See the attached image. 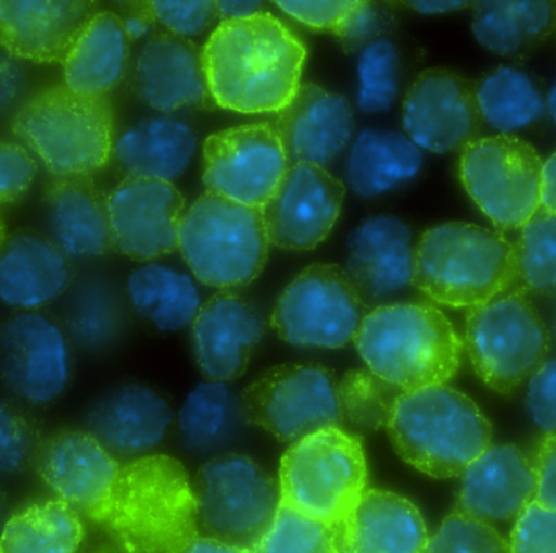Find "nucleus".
Wrapping results in <instances>:
<instances>
[{"instance_id":"nucleus-1","label":"nucleus","mask_w":556,"mask_h":553,"mask_svg":"<svg viewBox=\"0 0 556 553\" xmlns=\"http://www.w3.org/2000/svg\"><path fill=\"white\" fill-rule=\"evenodd\" d=\"M201 52L212 101L233 113H281L303 84L306 45L266 10L222 20Z\"/></svg>"},{"instance_id":"nucleus-2","label":"nucleus","mask_w":556,"mask_h":553,"mask_svg":"<svg viewBox=\"0 0 556 553\" xmlns=\"http://www.w3.org/2000/svg\"><path fill=\"white\" fill-rule=\"evenodd\" d=\"M93 523L121 553H182L201 538L191 480L162 454L121 464Z\"/></svg>"},{"instance_id":"nucleus-3","label":"nucleus","mask_w":556,"mask_h":553,"mask_svg":"<svg viewBox=\"0 0 556 553\" xmlns=\"http://www.w3.org/2000/svg\"><path fill=\"white\" fill-rule=\"evenodd\" d=\"M353 343L369 372L404 392L447 385L459 372L464 350L446 314L424 301L375 307Z\"/></svg>"},{"instance_id":"nucleus-4","label":"nucleus","mask_w":556,"mask_h":553,"mask_svg":"<svg viewBox=\"0 0 556 553\" xmlns=\"http://www.w3.org/2000/svg\"><path fill=\"white\" fill-rule=\"evenodd\" d=\"M518 280L515 244L466 222L428 228L415 244L414 287L434 303L472 310L513 290Z\"/></svg>"},{"instance_id":"nucleus-5","label":"nucleus","mask_w":556,"mask_h":553,"mask_svg":"<svg viewBox=\"0 0 556 553\" xmlns=\"http://www.w3.org/2000/svg\"><path fill=\"white\" fill-rule=\"evenodd\" d=\"M386 430L399 456L434 479L463 476L493 437L479 405L447 385L402 392Z\"/></svg>"},{"instance_id":"nucleus-6","label":"nucleus","mask_w":556,"mask_h":553,"mask_svg":"<svg viewBox=\"0 0 556 553\" xmlns=\"http://www.w3.org/2000/svg\"><path fill=\"white\" fill-rule=\"evenodd\" d=\"M12 130L54 178H91L113 159L116 142L110 100L74 93L65 85L23 101Z\"/></svg>"},{"instance_id":"nucleus-7","label":"nucleus","mask_w":556,"mask_h":553,"mask_svg":"<svg viewBox=\"0 0 556 553\" xmlns=\"http://www.w3.org/2000/svg\"><path fill=\"white\" fill-rule=\"evenodd\" d=\"M270 241L263 214L205 192L182 215L178 251L202 284L230 291L256 280Z\"/></svg>"},{"instance_id":"nucleus-8","label":"nucleus","mask_w":556,"mask_h":553,"mask_svg":"<svg viewBox=\"0 0 556 553\" xmlns=\"http://www.w3.org/2000/svg\"><path fill=\"white\" fill-rule=\"evenodd\" d=\"M368 482L358 435L324 428L294 441L280 463V503L327 526L342 521Z\"/></svg>"},{"instance_id":"nucleus-9","label":"nucleus","mask_w":556,"mask_h":553,"mask_svg":"<svg viewBox=\"0 0 556 553\" xmlns=\"http://www.w3.org/2000/svg\"><path fill=\"white\" fill-rule=\"evenodd\" d=\"M552 334L534 304L509 290L467 313L464 347L476 375L509 394L547 362Z\"/></svg>"},{"instance_id":"nucleus-10","label":"nucleus","mask_w":556,"mask_h":553,"mask_svg":"<svg viewBox=\"0 0 556 553\" xmlns=\"http://www.w3.org/2000/svg\"><path fill=\"white\" fill-rule=\"evenodd\" d=\"M544 160L518 136L477 137L460 150L459 179L495 227L521 230L541 212Z\"/></svg>"},{"instance_id":"nucleus-11","label":"nucleus","mask_w":556,"mask_h":553,"mask_svg":"<svg viewBox=\"0 0 556 553\" xmlns=\"http://www.w3.org/2000/svg\"><path fill=\"white\" fill-rule=\"evenodd\" d=\"M198 525L207 538L251 549L280 505L276 480L250 457L224 454L199 469L192 483Z\"/></svg>"},{"instance_id":"nucleus-12","label":"nucleus","mask_w":556,"mask_h":553,"mask_svg":"<svg viewBox=\"0 0 556 553\" xmlns=\"http://www.w3.org/2000/svg\"><path fill=\"white\" fill-rule=\"evenodd\" d=\"M240 405L250 424L287 443L324 428H343L339 379L314 363H285L267 369L244 389Z\"/></svg>"},{"instance_id":"nucleus-13","label":"nucleus","mask_w":556,"mask_h":553,"mask_svg":"<svg viewBox=\"0 0 556 553\" xmlns=\"http://www.w3.org/2000/svg\"><path fill=\"white\" fill-rule=\"evenodd\" d=\"M366 303L345 269L311 264L278 297L270 326L296 347L340 349L355 339L366 316Z\"/></svg>"},{"instance_id":"nucleus-14","label":"nucleus","mask_w":556,"mask_h":553,"mask_svg":"<svg viewBox=\"0 0 556 553\" xmlns=\"http://www.w3.org/2000/svg\"><path fill=\"white\" fill-rule=\"evenodd\" d=\"M290 160L276 124H241L211 134L202 146V183L211 194L263 211Z\"/></svg>"},{"instance_id":"nucleus-15","label":"nucleus","mask_w":556,"mask_h":553,"mask_svg":"<svg viewBox=\"0 0 556 553\" xmlns=\"http://www.w3.org/2000/svg\"><path fill=\"white\" fill-rule=\"evenodd\" d=\"M72 366L71 339L52 317L25 311L0 327V382L20 401L41 407L58 401Z\"/></svg>"},{"instance_id":"nucleus-16","label":"nucleus","mask_w":556,"mask_h":553,"mask_svg":"<svg viewBox=\"0 0 556 553\" xmlns=\"http://www.w3.org/2000/svg\"><path fill=\"white\" fill-rule=\"evenodd\" d=\"M402 124L420 150L440 155L463 150L482 126L476 84L446 68L421 72L405 95Z\"/></svg>"},{"instance_id":"nucleus-17","label":"nucleus","mask_w":556,"mask_h":553,"mask_svg":"<svg viewBox=\"0 0 556 553\" xmlns=\"http://www.w3.org/2000/svg\"><path fill=\"white\" fill-rule=\"evenodd\" d=\"M346 188L326 168L293 163L261 211L270 247L311 251L326 241L339 221Z\"/></svg>"},{"instance_id":"nucleus-18","label":"nucleus","mask_w":556,"mask_h":553,"mask_svg":"<svg viewBox=\"0 0 556 553\" xmlns=\"http://www.w3.org/2000/svg\"><path fill=\"white\" fill-rule=\"evenodd\" d=\"M185 208L173 183L126 176L108 196L114 251L139 263L175 253Z\"/></svg>"},{"instance_id":"nucleus-19","label":"nucleus","mask_w":556,"mask_h":553,"mask_svg":"<svg viewBox=\"0 0 556 553\" xmlns=\"http://www.w3.org/2000/svg\"><path fill=\"white\" fill-rule=\"evenodd\" d=\"M35 469L59 500L93 523L110 497L121 464L93 435L64 428L42 440Z\"/></svg>"},{"instance_id":"nucleus-20","label":"nucleus","mask_w":556,"mask_h":553,"mask_svg":"<svg viewBox=\"0 0 556 553\" xmlns=\"http://www.w3.org/2000/svg\"><path fill=\"white\" fill-rule=\"evenodd\" d=\"M266 329L263 311L243 294L222 291L205 301L192 323L194 355L205 378L228 382L243 376Z\"/></svg>"},{"instance_id":"nucleus-21","label":"nucleus","mask_w":556,"mask_h":553,"mask_svg":"<svg viewBox=\"0 0 556 553\" xmlns=\"http://www.w3.org/2000/svg\"><path fill=\"white\" fill-rule=\"evenodd\" d=\"M97 12L81 0H0V46L20 61L64 64Z\"/></svg>"},{"instance_id":"nucleus-22","label":"nucleus","mask_w":556,"mask_h":553,"mask_svg":"<svg viewBox=\"0 0 556 553\" xmlns=\"http://www.w3.org/2000/svg\"><path fill=\"white\" fill-rule=\"evenodd\" d=\"M129 72L134 95L160 113L205 106L212 100L202 52L182 36L155 33L140 48Z\"/></svg>"},{"instance_id":"nucleus-23","label":"nucleus","mask_w":556,"mask_h":553,"mask_svg":"<svg viewBox=\"0 0 556 553\" xmlns=\"http://www.w3.org/2000/svg\"><path fill=\"white\" fill-rule=\"evenodd\" d=\"M538 477L531 456L516 444H492L460 476L456 512L505 523L535 502Z\"/></svg>"},{"instance_id":"nucleus-24","label":"nucleus","mask_w":556,"mask_h":553,"mask_svg":"<svg viewBox=\"0 0 556 553\" xmlns=\"http://www.w3.org/2000/svg\"><path fill=\"white\" fill-rule=\"evenodd\" d=\"M415 244L412 228L395 215H372L353 228L345 273L366 304L414 285Z\"/></svg>"},{"instance_id":"nucleus-25","label":"nucleus","mask_w":556,"mask_h":553,"mask_svg":"<svg viewBox=\"0 0 556 553\" xmlns=\"http://www.w3.org/2000/svg\"><path fill=\"white\" fill-rule=\"evenodd\" d=\"M274 124L290 165L309 163L324 168L349 147L355 133L350 101L316 84H301Z\"/></svg>"},{"instance_id":"nucleus-26","label":"nucleus","mask_w":556,"mask_h":553,"mask_svg":"<svg viewBox=\"0 0 556 553\" xmlns=\"http://www.w3.org/2000/svg\"><path fill=\"white\" fill-rule=\"evenodd\" d=\"M332 531L336 553H421L430 538L414 503L376 489H366Z\"/></svg>"},{"instance_id":"nucleus-27","label":"nucleus","mask_w":556,"mask_h":553,"mask_svg":"<svg viewBox=\"0 0 556 553\" xmlns=\"http://www.w3.org/2000/svg\"><path fill=\"white\" fill-rule=\"evenodd\" d=\"M49 240L71 261L113 253L108 196L91 178H54L45 191Z\"/></svg>"},{"instance_id":"nucleus-28","label":"nucleus","mask_w":556,"mask_h":553,"mask_svg":"<svg viewBox=\"0 0 556 553\" xmlns=\"http://www.w3.org/2000/svg\"><path fill=\"white\" fill-rule=\"evenodd\" d=\"M173 424L168 402L142 385H124L91 405L87 431L114 457H142L165 440Z\"/></svg>"},{"instance_id":"nucleus-29","label":"nucleus","mask_w":556,"mask_h":553,"mask_svg":"<svg viewBox=\"0 0 556 553\" xmlns=\"http://www.w3.org/2000/svg\"><path fill=\"white\" fill-rule=\"evenodd\" d=\"M71 260L41 234L16 231L0 244V301L35 311L58 300L72 285Z\"/></svg>"},{"instance_id":"nucleus-30","label":"nucleus","mask_w":556,"mask_h":553,"mask_svg":"<svg viewBox=\"0 0 556 553\" xmlns=\"http://www.w3.org/2000/svg\"><path fill=\"white\" fill-rule=\"evenodd\" d=\"M198 147L191 124L163 114L124 129L114 142L113 159L126 176L173 183L185 175Z\"/></svg>"},{"instance_id":"nucleus-31","label":"nucleus","mask_w":556,"mask_h":553,"mask_svg":"<svg viewBox=\"0 0 556 553\" xmlns=\"http://www.w3.org/2000/svg\"><path fill=\"white\" fill-rule=\"evenodd\" d=\"M129 65L130 39L119 15L100 10L64 61V85L84 97L108 98L124 80Z\"/></svg>"},{"instance_id":"nucleus-32","label":"nucleus","mask_w":556,"mask_h":553,"mask_svg":"<svg viewBox=\"0 0 556 553\" xmlns=\"http://www.w3.org/2000/svg\"><path fill=\"white\" fill-rule=\"evenodd\" d=\"M424 162V152L405 134L365 129L350 150L346 181L359 198H381L414 181Z\"/></svg>"},{"instance_id":"nucleus-33","label":"nucleus","mask_w":556,"mask_h":553,"mask_svg":"<svg viewBox=\"0 0 556 553\" xmlns=\"http://www.w3.org/2000/svg\"><path fill=\"white\" fill-rule=\"evenodd\" d=\"M555 7L542 0H486L473 3L472 32L493 54L521 58L554 28Z\"/></svg>"},{"instance_id":"nucleus-34","label":"nucleus","mask_w":556,"mask_h":553,"mask_svg":"<svg viewBox=\"0 0 556 553\" xmlns=\"http://www.w3.org/2000/svg\"><path fill=\"white\" fill-rule=\"evenodd\" d=\"M85 538L78 512L62 500L23 506L0 529V553H77Z\"/></svg>"},{"instance_id":"nucleus-35","label":"nucleus","mask_w":556,"mask_h":553,"mask_svg":"<svg viewBox=\"0 0 556 553\" xmlns=\"http://www.w3.org/2000/svg\"><path fill=\"white\" fill-rule=\"evenodd\" d=\"M482 123L505 136L529 129L547 116V98L534 78L513 65H502L476 84Z\"/></svg>"},{"instance_id":"nucleus-36","label":"nucleus","mask_w":556,"mask_h":553,"mask_svg":"<svg viewBox=\"0 0 556 553\" xmlns=\"http://www.w3.org/2000/svg\"><path fill=\"white\" fill-rule=\"evenodd\" d=\"M127 294L136 313L156 329L173 332L194 323L201 294L191 277L149 263L130 274Z\"/></svg>"},{"instance_id":"nucleus-37","label":"nucleus","mask_w":556,"mask_h":553,"mask_svg":"<svg viewBox=\"0 0 556 553\" xmlns=\"http://www.w3.org/2000/svg\"><path fill=\"white\" fill-rule=\"evenodd\" d=\"M126 326V310L108 281L87 277L77 281L64 307V329L85 352H103L117 342Z\"/></svg>"},{"instance_id":"nucleus-38","label":"nucleus","mask_w":556,"mask_h":553,"mask_svg":"<svg viewBox=\"0 0 556 553\" xmlns=\"http://www.w3.org/2000/svg\"><path fill=\"white\" fill-rule=\"evenodd\" d=\"M240 414V401L225 382H202L179 412L182 441L194 451L212 450L233 435Z\"/></svg>"},{"instance_id":"nucleus-39","label":"nucleus","mask_w":556,"mask_h":553,"mask_svg":"<svg viewBox=\"0 0 556 553\" xmlns=\"http://www.w3.org/2000/svg\"><path fill=\"white\" fill-rule=\"evenodd\" d=\"M402 392L369 369L345 373L339 379L342 427L355 435L386 428Z\"/></svg>"},{"instance_id":"nucleus-40","label":"nucleus","mask_w":556,"mask_h":553,"mask_svg":"<svg viewBox=\"0 0 556 553\" xmlns=\"http://www.w3.org/2000/svg\"><path fill=\"white\" fill-rule=\"evenodd\" d=\"M521 293H556V217L539 212L515 241Z\"/></svg>"},{"instance_id":"nucleus-41","label":"nucleus","mask_w":556,"mask_h":553,"mask_svg":"<svg viewBox=\"0 0 556 553\" xmlns=\"http://www.w3.org/2000/svg\"><path fill=\"white\" fill-rule=\"evenodd\" d=\"M356 104L363 113L391 110L401 88V58L389 39H376L362 49L356 62Z\"/></svg>"},{"instance_id":"nucleus-42","label":"nucleus","mask_w":556,"mask_h":553,"mask_svg":"<svg viewBox=\"0 0 556 553\" xmlns=\"http://www.w3.org/2000/svg\"><path fill=\"white\" fill-rule=\"evenodd\" d=\"M251 553H336L332 526L278 505L269 528L254 542Z\"/></svg>"},{"instance_id":"nucleus-43","label":"nucleus","mask_w":556,"mask_h":553,"mask_svg":"<svg viewBox=\"0 0 556 553\" xmlns=\"http://www.w3.org/2000/svg\"><path fill=\"white\" fill-rule=\"evenodd\" d=\"M42 440L35 415L16 402L0 399V477L18 476L35 467Z\"/></svg>"},{"instance_id":"nucleus-44","label":"nucleus","mask_w":556,"mask_h":553,"mask_svg":"<svg viewBox=\"0 0 556 553\" xmlns=\"http://www.w3.org/2000/svg\"><path fill=\"white\" fill-rule=\"evenodd\" d=\"M421 553H509V544L490 523L454 510Z\"/></svg>"},{"instance_id":"nucleus-45","label":"nucleus","mask_w":556,"mask_h":553,"mask_svg":"<svg viewBox=\"0 0 556 553\" xmlns=\"http://www.w3.org/2000/svg\"><path fill=\"white\" fill-rule=\"evenodd\" d=\"M150 3L156 23L172 35L182 38L201 35L220 20L217 2L212 0H155Z\"/></svg>"},{"instance_id":"nucleus-46","label":"nucleus","mask_w":556,"mask_h":553,"mask_svg":"<svg viewBox=\"0 0 556 553\" xmlns=\"http://www.w3.org/2000/svg\"><path fill=\"white\" fill-rule=\"evenodd\" d=\"M509 553H556V510L532 502L515 521Z\"/></svg>"},{"instance_id":"nucleus-47","label":"nucleus","mask_w":556,"mask_h":553,"mask_svg":"<svg viewBox=\"0 0 556 553\" xmlns=\"http://www.w3.org/2000/svg\"><path fill=\"white\" fill-rule=\"evenodd\" d=\"M35 156L20 143L0 140V208L25 198L35 183Z\"/></svg>"},{"instance_id":"nucleus-48","label":"nucleus","mask_w":556,"mask_h":553,"mask_svg":"<svg viewBox=\"0 0 556 553\" xmlns=\"http://www.w3.org/2000/svg\"><path fill=\"white\" fill-rule=\"evenodd\" d=\"M389 20L391 18L382 7L372 2L353 0L352 9L349 10L339 28L333 32V36L339 39L343 48L350 51L363 49L369 42L379 39L378 36L381 35Z\"/></svg>"},{"instance_id":"nucleus-49","label":"nucleus","mask_w":556,"mask_h":553,"mask_svg":"<svg viewBox=\"0 0 556 553\" xmlns=\"http://www.w3.org/2000/svg\"><path fill=\"white\" fill-rule=\"evenodd\" d=\"M526 407L541 430L556 435V359L547 360L529 379Z\"/></svg>"},{"instance_id":"nucleus-50","label":"nucleus","mask_w":556,"mask_h":553,"mask_svg":"<svg viewBox=\"0 0 556 553\" xmlns=\"http://www.w3.org/2000/svg\"><path fill=\"white\" fill-rule=\"evenodd\" d=\"M353 0H278L276 5L290 18L333 35L352 9Z\"/></svg>"},{"instance_id":"nucleus-51","label":"nucleus","mask_w":556,"mask_h":553,"mask_svg":"<svg viewBox=\"0 0 556 553\" xmlns=\"http://www.w3.org/2000/svg\"><path fill=\"white\" fill-rule=\"evenodd\" d=\"M535 477H538V493L535 502L547 508L556 510V435L545 433L535 447Z\"/></svg>"},{"instance_id":"nucleus-52","label":"nucleus","mask_w":556,"mask_h":553,"mask_svg":"<svg viewBox=\"0 0 556 553\" xmlns=\"http://www.w3.org/2000/svg\"><path fill=\"white\" fill-rule=\"evenodd\" d=\"M25 85V65L0 46V116L16 106L23 97Z\"/></svg>"},{"instance_id":"nucleus-53","label":"nucleus","mask_w":556,"mask_h":553,"mask_svg":"<svg viewBox=\"0 0 556 553\" xmlns=\"http://www.w3.org/2000/svg\"><path fill=\"white\" fill-rule=\"evenodd\" d=\"M119 18L130 42L152 38L155 35L153 32H155L156 18L150 2L126 3Z\"/></svg>"},{"instance_id":"nucleus-54","label":"nucleus","mask_w":556,"mask_h":553,"mask_svg":"<svg viewBox=\"0 0 556 553\" xmlns=\"http://www.w3.org/2000/svg\"><path fill=\"white\" fill-rule=\"evenodd\" d=\"M541 212L556 217V152L544 162Z\"/></svg>"},{"instance_id":"nucleus-55","label":"nucleus","mask_w":556,"mask_h":553,"mask_svg":"<svg viewBox=\"0 0 556 553\" xmlns=\"http://www.w3.org/2000/svg\"><path fill=\"white\" fill-rule=\"evenodd\" d=\"M263 2H244V0H222L217 2L218 16L222 20L247 18L254 13L263 12Z\"/></svg>"},{"instance_id":"nucleus-56","label":"nucleus","mask_w":556,"mask_h":553,"mask_svg":"<svg viewBox=\"0 0 556 553\" xmlns=\"http://www.w3.org/2000/svg\"><path fill=\"white\" fill-rule=\"evenodd\" d=\"M408 7L424 13V15H437V13L454 12V10L466 9L469 2H454V0H417L407 2Z\"/></svg>"},{"instance_id":"nucleus-57","label":"nucleus","mask_w":556,"mask_h":553,"mask_svg":"<svg viewBox=\"0 0 556 553\" xmlns=\"http://www.w3.org/2000/svg\"><path fill=\"white\" fill-rule=\"evenodd\" d=\"M182 553H251L248 549L238 545L225 544L211 538H198Z\"/></svg>"},{"instance_id":"nucleus-58","label":"nucleus","mask_w":556,"mask_h":553,"mask_svg":"<svg viewBox=\"0 0 556 553\" xmlns=\"http://www.w3.org/2000/svg\"><path fill=\"white\" fill-rule=\"evenodd\" d=\"M547 111L548 114H551L552 120H554L556 126V78L555 84L552 85L551 91H548Z\"/></svg>"},{"instance_id":"nucleus-59","label":"nucleus","mask_w":556,"mask_h":553,"mask_svg":"<svg viewBox=\"0 0 556 553\" xmlns=\"http://www.w3.org/2000/svg\"><path fill=\"white\" fill-rule=\"evenodd\" d=\"M5 510H7V497L5 493H3V490L0 489V529H2L3 526V519H5Z\"/></svg>"},{"instance_id":"nucleus-60","label":"nucleus","mask_w":556,"mask_h":553,"mask_svg":"<svg viewBox=\"0 0 556 553\" xmlns=\"http://www.w3.org/2000/svg\"><path fill=\"white\" fill-rule=\"evenodd\" d=\"M5 224H3L2 217H0V244H2V241L5 240Z\"/></svg>"},{"instance_id":"nucleus-61","label":"nucleus","mask_w":556,"mask_h":553,"mask_svg":"<svg viewBox=\"0 0 556 553\" xmlns=\"http://www.w3.org/2000/svg\"><path fill=\"white\" fill-rule=\"evenodd\" d=\"M552 336L555 337V340H556V306H555V311H554V317H552Z\"/></svg>"}]
</instances>
